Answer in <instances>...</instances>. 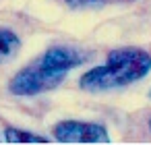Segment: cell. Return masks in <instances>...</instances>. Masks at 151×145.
Segmentation results:
<instances>
[{
    "label": "cell",
    "mask_w": 151,
    "mask_h": 145,
    "mask_svg": "<svg viewBox=\"0 0 151 145\" xmlns=\"http://www.w3.org/2000/svg\"><path fill=\"white\" fill-rule=\"evenodd\" d=\"M19 48H21L19 35L9 27H0V62L11 58Z\"/></svg>",
    "instance_id": "obj_4"
},
{
    "label": "cell",
    "mask_w": 151,
    "mask_h": 145,
    "mask_svg": "<svg viewBox=\"0 0 151 145\" xmlns=\"http://www.w3.org/2000/svg\"><path fill=\"white\" fill-rule=\"evenodd\" d=\"M149 100H151V91H149Z\"/></svg>",
    "instance_id": "obj_7"
},
{
    "label": "cell",
    "mask_w": 151,
    "mask_h": 145,
    "mask_svg": "<svg viewBox=\"0 0 151 145\" xmlns=\"http://www.w3.org/2000/svg\"><path fill=\"white\" fill-rule=\"evenodd\" d=\"M149 128H151V120H149Z\"/></svg>",
    "instance_id": "obj_8"
},
{
    "label": "cell",
    "mask_w": 151,
    "mask_h": 145,
    "mask_svg": "<svg viewBox=\"0 0 151 145\" xmlns=\"http://www.w3.org/2000/svg\"><path fill=\"white\" fill-rule=\"evenodd\" d=\"M58 143H110L108 128L97 122L60 120L52 128Z\"/></svg>",
    "instance_id": "obj_3"
},
{
    "label": "cell",
    "mask_w": 151,
    "mask_h": 145,
    "mask_svg": "<svg viewBox=\"0 0 151 145\" xmlns=\"http://www.w3.org/2000/svg\"><path fill=\"white\" fill-rule=\"evenodd\" d=\"M151 73V56L139 48L112 50L104 64L89 69L79 85L85 91H110L126 87Z\"/></svg>",
    "instance_id": "obj_2"
},
{
    "label": "cell",
    "mask_w": 151,
    "mask_h": 145,
    "mask_svg": "<svg viewBox=\"0 0 151 145\" xmlns=\"http://www.w3.org/2000/svg\"><path fill=\"white\" fill-rule=\"evenodd\" d=\"M62 2H66V4L73 6V9H87V6H95V4H99L101 0H62Z\"/></svg>",
    "instance_id": "obj_6"
},
{
    "label": "cell",
    "mask_w": 151,
    "mask_h": 145,
    "mask_svg": "<svg viewBox=\"0 0 151 145\" xmlns=\"http://www.w3.org/2000/svg\"><path fill=\"white\" fill-rule=\"evenodd\" d=\"M4 139H6V143H48V139L37 135V133L23 131V128H13V126H9L4 131Z\"/></svg>",
    "instance_id": "obj_5"
},
{
    "label": "cell",
    "mask_w": 151,
    "mask_h": 145,
    "mask_svg": "<svg viewBox=\"0 0 151 145\" xmlns=\"http://www.w3.org/2000/svg\"><path fill=\"white\" fill-rule=\"evenodd\" d=\"M83 62H85V56L75 48H66V46L50 48L35 62L21 69L11 79L9 91L15 95H25V97L44 93V91L60 85V81L66 77V73Z\"/></svg>",
    "instance_id": "obj_1"
}]
</instances>
